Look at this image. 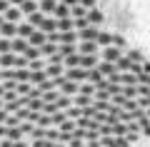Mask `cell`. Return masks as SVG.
Wrapping results in <instances>:
<instances>
[{
  "instance_id": "cell-1",
  "label": "cell",
  "mask_w": 150,
  "mask_h": 147,
  "mask_svg": "<svg viewBox=\"0 0 150 147\" xmlns=\"http://www.w3.org/2000/svg\"><path fill=\"white\" fill-rule=\"evenodd\" d=\"M98 58H100V63H110V65H115L120 58H123V50H118V47H112V45H110V47H103Z\"/></svg>"
},
{
  "instance_id": "cell-2",
  "label": "cell",
  "mask_w": 150,
  "mask_h": 147,
  "mask_svg": "<svg viewBox=\"0 0 150 147\" xmlns=\"http://www.w3.org/2000/svg\"><path fill=\"white\" fill-rule=\"evenodd\" d=\"M98 35H100V27H90V25H88L85 30L78 32V42H95Z\"/></svg>"
},
{
  "instance_id": "cell-3",
  "label": "cell",
  "mask_w": 150,
  "mask_h": 147,
  "mask_svg": "<svg viewBox=\"0 0 150 147\" xmlns=\"http://www.w3.org/2000/svg\"><path fill=\"white\" fill-rule=\"evenodd\" d=\"M75 50H78V55H100V47L95 45V42H78V45H75ZM100 60V58H98Z\"/></svg>"
},
{
  "instance_id": "cell-4",
  "label": "cell",
  "mask_w": 150,
  "mask_h": 147,
  "mask_svg": "<svg viewBox=\"0 0 150 147\" xmlns=\"http://www.w3.org/2000/svg\"><path fill=\"white\" fill-rule=\"evenodd\" d=\"M85 20H88V25H90V27H98V25H103V20H105V15H103V10H98V8H93V10H88Z\"/></svg>"
},
{
  "instance_id": "cell-5",
  "label": "cell",
  "mask_w": 150,
  "mask_h": 147,
  "mask_svg": "<svg viewBox=\"0 0 150 147\" xmlns=\"http://www.w3.org/2000/svg\"><path fill=\"white\" fill-rule=\"evenodd\" d=\"M25 50H28V42L23 37H13L10 40V53L13 55H25Z\"/></svg>"
},
{
  "instance_id": "cell-6",
  "label": "cell",
  "mask_w": 150,
  "mask_h": 147,
  "mask_svg": "<svg viewBox=\"0 0 150 147\" xmlns=\"http://www.w3.org/2000/svg\"><path fill=\"white\" fill-rule=\"evenodd\" d=\"M53 105H55V110H58V112H65L68 107H73V97H68V95H60V92H58V100H55Z\"/></svg>"
},
{
  "instance_id": "cell-7",
  "label": "cell",
  "mask_w": 150,
  "mask_h": 147,
  "mask_svg": "<svg viewBox=\"0 0 150 147\" xmlns=\"http://www.w3.org/2000/svg\"><path fill=\"white\" fill-rule=\"evenodd\" d=\"M28 47H40V45H45V42H48V40H45V32H40V30H35V32H33V35L30 37H28Z\"/></svg>"
},
{
  "instance_id": "cell-8",
  "label": "cell",
  "mask_w": 150,
  "mask_h": 147,
  "mask_svg": "<svg viewBox=\"0 0 150 147\" xmlns=\"http://www.w3.org/2000/svg\"><path fill=\"white\" fill-rule=\"evenodd\" d=\"M33 32H35V27H30L28 23H18V25H15V37H23V40H28Z\"/></svg>"
},
{
  "instance_id": "cell-9",
  "label": "cell",
  "mask_w": 150,
  "mask_h": 147,
  "mask_svg": "<svg viewBox=\"0 0 150 147\" xmlns=\"http://www.w3.org/2000/svg\"><path fill=\"white\" fill-rule=\"evenodd\" d=\"M95 70L100 72V77H105V80H110L112 75H115V65H110V63H98Z\"/></svg>"
},
{
  "instance_id": "cell-10",
  "label": "cell",
  "mask_w": 150,
  "mask_h": 147,
  "mask_svg": "<svg viewBox=\"0 0 150 147\" xmlns=\"http://www.w3.org/2000/svg\"><path fill=\"white\" fill-rule=\"evenodd\" d=\"M20 10H18V8H8L5 13H3V20L5 23H13V25H18V23H20Z\"/></svg>"
},
{
  "instance_id": "cell-11",
  "label": "cell",
  "mask_w": 150,
  "mask_h": 147,
  "mask_svg": "<svg viewBox=\"0 0 150 147\" xmlns=\"http://www.w3.org/2000/svg\"><path fill=\"white\" fill-rule=\"evenodd\" d=\"M55 5H58L55 0H40V3H38V13H43V15L48 18V15H53Z\"/></svg>"
},
{
  "instance_id": "cell-12",
  "label": "cell",
  "mask_w": 150,
  "mask_h": 147,
  "mask_svg": "<svg viewBox=\"0 0 150 147\" xmlns=\"http://www.w3.org/2000/svg\"><path fill=\"white\" fill-rule=\"evenodd\" d=\"M90 105H93V97H85V95H75L73 97V107H78V110H85Z\"/></svg>"
},
{
  "instance_id": "cell-13",
  "label": "cell",
  "mask_w": 150,
  "mask_h": 147,
  "mask_svg": "<svg viewBox=\"0 0 150 147\" xmlns=\"http://www.w3.org/2000/svg\"><path fill=\"white\" fill-rule=\"evenodd\" d=\"M98 63H100V60H98L95 55H80V68L83 70H93Z\"/></svg>"
},
{
  "instance_id": "cell-14",
  "label": "cell",
  "mask_w": 150,
  "mask_h": 147,
  "mask_svg": "<svg viewBox=\"0 0 150 147\" xmlns=\"http://www.w3.org/2000/svg\"><path fill=\"white\" fill-rule=\"evenodd\" d=\"M95 45L100 47V50H103V47H110V45H112V32H103V30H100V35H98Z\"/></svg>"
},
{
  "instance_id": "cell-15",
  "label": "cell",
  "mask_w": 150,
  "mask_h": 147,
  "mask_svg": "<svg viewBox=\"0 0 150 147\" xmlns=\"http://www.w3.org/2000/svg\"><path fill=\"white\" fill-rule=\"evenodd\" d=\"M15 68V55L8 53V55H0V70H13Z\"/></svg>"
},
{
  "instance_id": "cell-16",
  "label": "cell",
  "mask_w": 150,
  "mask_h": 147,
  "mask_svg": "<svg viewBox=\"0 0 150 147\" xmlns=\"http://www.w3.org/2000/svg\"><path fill=\"white\" fill-rule=\"evenodd\" d=\"M65 70H63V65H45V77L48 80H53V77H60Z\"/></svg>"
},
{
  "instance_id": "cell-17",
  "label": "cell",
  "mask_w": 150,
  "mask_h": 147,
  "mask_svg": "<svg viewBox=\"0 0 150 147\" xmlns=\"http://www.w3.org/2000/svg\"><path fill=\"white\" fill-rule=\"evenodd\" d=\"M18 10H20V15H33V13H38V3H33V0H25V3H23L20 8H18Z\"/></svg>"
},
{
  "instance_id": "cell-18",
  "label": "cell",
  "mask_w": 150,
  "mask_h": 147,
  "mask_svg": "<svg viewBox=\"0 0 150 147\" xmlns=\"http://www.w3.org/2000/svg\"><path fill=\"white\" fill-rule=\"evenodd\" d=\"M53 15H55V20H68V18H70V8H65L63 3H58L55 10H53Z\"/></svg>"
},
{
  "instance_id": "cell-19",
  "label": "cell",
  "mask_w": 150,
  "mask_h": 147,
  "mask_svg": "<svg viewBox=\"0 0 150 147\" xmlns=\"http://www.w3.org/2000/svg\"><path fill=\"white\" fill-rule=\"evenodd\" d=\"M78 87H80L78 82H65L58 92H60V95H68V97H75V95H78Z\"/></svg>"
},
{
  "instance_id": "cell-20",
  "label": "cell",
  "mask_w": 150,
  "mask_h": 147,
  "mask_svg": "<svg viewBox=\"0 0 150 147\" xmlns=\"http://www.w3.org/2000/svg\"><path fill=\"white\" fill-rule=\"evenodd\" d=\"M130 68H133V63H130L128 58H120L118 63H115V72H118V75H125V72H130Z\"/></svg>"
},
{
  "instance_id": "cell-21",
  "label": "cell",
  "mask_w": 150,
  "mask_h": 147,
  "mask_svg": "<svg viewBox=\"0 0 150 147\" xmlns=\"http://www.w3.org/2000/svg\"><path fill=\"white\" fill-rule=\"evenodd\" d=\"M38 53H40V58H43V55L53 58V55L58 53V45H53V42H45V45H40V47H38Z\"/></svg>"
},
{
  "instance_id": "cell-22",
  "label": "cell",
  "mask_w": 150,
  "mask_h": 147,
  "mask_svg": "<svg viewBox=\"0 0 150 147\" xmlns=\"http://www.w3.org/2000/svg\"><path fill=\"white\" fill-rule=\"evenodd\" d=\"M40 32H45V35H50V32H55V18H45L43 25L38 27Z\"/></svg>"
},
{
  "instance_id": "cell-23",
  "label": "cell",
  "mask_w": 150,
  "mask_h": 147,
  "mask_svg": "<svg viewBox=\"0 0 150 147\" xmlns=\"http://www.w3.org/2000/svg\"><path fill=\"white\" fill-rule=\"evenodd\" d=\"M30 90H33L30 82H15V95H20V97H28Z\"/></svg>"
},
{
  "instance_id": "cell-24",
  "label": "cell",
  "mask_w": 150,
  "mask_h": 147,
  "mask_svg": "<svg viewBox=\"0 0 150 147\" xmlns=\"http://www.w3.org/2000/svg\"><path fill=\"white\" fill-rule=\"evenodd\" d=\"M13 80L15 82H30V70H13Z\"/></svg>"
},
{
  "instance_id": "cell-25",
  "label": "cell",
  "mask_w": 150,
  "mask_h": 147,
  "mask_svg": "<svg viewBox=\"0 0 150 147\" xmlns=\"http://www.w3.org/2000/svg\"><path fill=\"white\" fill-rule=\"evenodd\" d=\"M35 127H43V130L53 127V120H50V115H43V112H38V122H35Z\"/></svg>"
},
{
  "instance_id": "cell-26",
  "label": "cell",
  "mask_w": 150,
  "mask_h": 147,
  "mask_svg": "<svg viewBox=\"0 0 150 147\" xmlns=\"http://www.w3.org/2000/svg\"><path fill=\"white\" fill-rule=\"evenodd\" d=\"M78 95L93 97V95H95V85H90V82H80V87H78Z\"/></svg>"
},
{
  "instance_id": "cell-27",
  "label": "cell",
  "mask_w": 150,
  "mask_h": 147,
  "mask_svg": "<svg viewBox=\"0 0 150 147\" xmlns=\"http://www.w3.org/2000/svg\"><path fill=\"white\" fill-rule=\"evenodd\" d=\"M63 65H68V70H73V68H80V55L75 53V55H68V58L63 60Z\"/></svg>"
},
{
  "instance_id": "cell-28",
  "label": "cell",
  "mask_w": 150,
  "mask_h": 147,
  "mask_svg": "<svg viewBox=\"0 0 150 147\" xmlns=\"http://www.w3.org/2000/svg\"><path fill=\"white\" fill-rule=\"evenodd\" d=\"M75 53H78V50H75V45H58V55H60V58H68V55H75Z\"/></svg>"
},
{
  "instance_id": "cell-29",
  "label": "cell",
  "mask_w": 150,
  "mask_h": 147,
  "mask_svg": "<svg viewBox=\"0 0 150 147\" xmlns=\"http://www.w3.org/2000/svg\"><path fill=\"white\" fill-rule=\"evenodd\" d=\"M88 15V10L83 5H75V8H70V18H73V20H80V18H85Z\"/></svg>"
},
{
  "instance_id": "cell-30",
  "label": "cell",
  "mask_w": 150,
  "mask_h": 147,
  "mask_svg": "<svg viewBox=\"0 0 150 147\" xmlns=\"http://www.w3.org/2000/svg\"><path fill=\"white\" fill-rule=\"evenodd\" d=\"M43 140H48V142H58V140H60L58 127H48V130H45V137H43Z\"/></svg>"
},
{
  "instance_id": "cell-31",
  "label": "cell",
  "mask_w": 150,
  "mask_h": 147,
  "mask_svg": "<svg viewBox=\"0 0 150 147\" xmlns=\"http://www.w3.org/2000/svg\"><path fill=\"white\" fill-rule=\"evenodd\" d=\"M112 135L125 137V135H128V125H125V122H115V125H112Z\"/></svg>"
},
{
  "instance_id": "cell-32",
  "label": "cell",
  "mask_w": 150,
  "mask_h": 147,
  "mask_svg": "<svg viewBox=\"0 0 150 147\" xmlns=\"http://www.w3.org/2000/svg\"><path fill=\"white\" fill-rule=\"evenodd\" d=\"M93 110H95V112H108V110H110V102H103V100H93Z\"/></svg>"
},
{
  "instance_id": "cell-33",
  "label": "cell",
  "mask_w": 150,
  "mask_h": 147,
  "mask_svg": "<svg viewBox=\"0 0 150 147\" xmlns=\"http://www.w3.org/2000/svg\"><path fill=\"white\" fill-rule=\"evenodd\" d=\"M58 132H65V135H70V132H75V120H65L63 125L58 127Z\"/></svg>"
},
{
  "instance_id": "cell-34",
  "label": "cell",
  "mask_w": 150,
  "mask_h": 147,
  "mask_svg": "<svg viewBox=\"0 0 150 147\" xmlns=\"http://www.w3.org/2000/svg\"><path fill=\"white\" fill-rule=\"evenodd\" d=\"M28 70H30V72H38V70H45V63L40 58L38 60H30V63H28Z\"/></svg>"
},
{
  "instance_id": "cell-35",
  "label": "cell",
  "mask_w": 150,
  "mask_h": 147,
  "mask_svg": "<svg viewBox=\"0 0 150 147\" xmlns=\"http://www.w3.org/2000/svg\"><path fill=\"white\" fill-rule=\"evenodd\" d=\"M50 120H53V127H60L65 122V112H55V115H50Z\"/></svg>"
},
{
  "instance_id": "cell-36",
  "label": "cell",
  "mask_w": 150,
  "mask_h": 147,
  "mask_svg": "<svg viewBox=\"0 0 150 147\" xmlns=\"http://www.w3.org/2000/svg\"><path fill=\"white\" fill-rule=\"evenodd\" d=\"M33 127L35 125H30V122H20V125H18V132H20V135H30Z\"/></svg>"
},
{
  "instance_id": "cell-37",
  "label": "cell",
  "mask_w": 150,
  "mask_h": 147,
  "mask_svg": "<svg viewBox=\"0 0 150 147\" xmlns=\"http://www.w3.org/2000/svg\"><path fill=\"white\" fill-rule=\"evenodd\" d=\"M135 122H138V125H140V132H143V135H148V137H150V122L145 120V117H143V120H135Z\"/></svg>"
},
{
  "instance_id": "cell-38",
  "label": "cell",
  "mask_w": 150,
  "mask_h": 147,
  "mask_svg": "<svg viewBox=\"0 0 150 147\" xmlns=\"http://www.w3.org/2000/svg\"><path fill=\"white\" fill-rule=\"evenodd\" d=\"M98 135L110 137V135H112V127H110V125H98Z\"/></svg>"
},
{
  "instance_id": "cell-39",
  "label": "cell",
  "mask_w": 150,
  "mask_h": 147,
  "mask_svg": "<svg viewBox=\"0 0 150 147\" xmlns=\"http://www.w3.org/2000/svg\"><path fill=\"white\" fill-rule=\"evenodd\" d=\"M8 53H10V40L0 37V55H8Z\"/></svg>"
},
{
  "instance_id": "cell-40",
  "label": "cell",
  "mask_w": 150,
  "mask_h": 147,
  "mask_svg": "<svg viewBox=\"0 0 150 147\" xmlns=\"http://www.w3.org/2000/svg\"><path fill=\"white\" fill-rule=\"evenodd\" d=\"M30 137H33V140H43V137H45V130H43V127H33Z\"/></svg>"
},
{
  "instance_id": "cell-41",
  "label": "cell",
  "mask_w": 150,
  "mask_h": 147,
  "mask_svg": "<svg viewBox=\"0 0 150 147\" xmlns=\"http://www.w3.org/2000/svg\"><path fill=\"white\" fill-rule=\"evenodd\" d=\"M80 5L85 8V10H93V8H98V5H95V0H80Z\"/></svg>"
},
{
  "instance_id": "cell-42",
  "label": "cell",
  "mask_w": 150,
  "mask_h": 147,
  "mask_svg": "<svg viewBox=\"0 0 150 147\" xmlns=\"http://www.w3.org/2000/svg\"><path fill=\"white\" fill-rule=\"evenodd\" d=\"M65 8H75V5H80V0H60Z\"/></svg>"
},
{
  "instance_id": "cell-43",
  "label": "cell",
  "mask_w": 150,
  "mask_h": 147,
  "mask_svg": "<svg viewBox=\"0 0 150 147\" xmlns=\"http://www.w3.org/2000/svg\"><path fill=\"white\" fill-rule=\"evenodd\" d=\"M140 70H143V75H150V63H148V60L140 63Z\"/></svg>"
},
{
  "instance_id": "cell-44",
  "label": "cell",
  "mask_w": 150,
  "mask_h": 147,
  "mask_svg": "<svg viewBox=\"0 0 150 147\" xmlns=\"http://www.w3.org/2000/svg\"><path fill=\"white\" fill-rule=\"evenodd\" d=\"M23 3H25V0H8V5H10V8H20Z\"/></svg>"
},
{
  "instance_id": "cell-45",
  "label": "cell",
  "mask_w": 150,
  "mask_h": 147,
  "mask_svg": "<svg viewBox=\"0 0 150 147\" xmlns=\"http://www.w3.org/2000/svg\"><path fill=\"white\" fill-rule=\"evenodd\" d=\"M8 8H10V5H8V0H0V15H3V13H5Z\"/></svg>"
},
{
  "instance_id": "cell-46",
  "label": "cell",
  "mask_w": 150,
  "mask_h": 147,
  "mask_svg": "<svg viewBox=\"0 0 150 147\" xmlns=\"http://www.w3.org/2000/svg\"><path fill=\"white\" fill-rule=\"evenodd\" d=\"M85 147H103V145H100V140H90Z\"/></svg>"
},
{
  "instance_id": "cell-47",
  "label": "cell",
  "mask_w": 150,
  "mask_h": 147,
  "mask_svg": "<svg viewBox=\"0 0 150 147\" xmlns=\"http://www.w3.org/2000/svg\"><path fill=\"white\" fill-rule=\"evenodd\" d=\"M5 120H8V112H5V110H0V125H5Z\"/></svg>"
},
{
  "instance_id": "cell-48",
  "label": "cell",
  "mask_w": 150,
  "mask_h": 147,
  "mask_svg": "<svg viewBox=\"0 0 150 147\" xmlns=\"http://www.w3.org/2000/svg\"><path fill=\"white\" fill-rule=\"evenodd\" d=\"M0 147H13V142L10 140H0Z\"/></svg>"
},
{
  "instance_id": "cell-49",
  "label": "cell",
  "mask_w": 150,
  "mask_h": 147,
  "mask_svg": "<svg viewBox=\"0 0 150 147\" xmlns=\"http://www.w3.org/2000/svg\"><path fill=\"white\" fill-rule=\"evenodd\" d=\"M5 135H8V127H5V125H0V137H5Z\"/></svg>"
},
{
  "instance_id": "cell-50",
  "label": "cell",
  "mask_w": 150,
  "mask_h": 147,
  "mask_svg": "<svg viewBox=\"0 0 150 147\" xmlns=\"http://www.w3.org/2000/svg\"><path fill=\"white\" fill-rule=\"evenodd\" d=\"M3 95H5V87H3V82H0V100H3Z\"/></svg>"
},
{
  "instance_id": "cell-51",
  "label": "cell",
  "mask_w": 150,
  "mask_h": 147,
  "mask_svg": "<svg viewBox=\"0 0 150 147\" xmlns=\"http://www.w3.org/2000/svg\"><path fill=\"white\" fill-rule=\"evenodd\" d=\"M50 147H65V145H63V142H53V145H50Z\"/></svg>"
},
{
  "instance_id": "cell-52",
  "label": "cell",
  "mask_w": 150,
  "mask_h": 147,
  "mask_svg": "<svg viewBox=\"0 0 150 147\" xmlns=\"http://www.w3.org/2000/svg\"><path fill=\"white\" fill-rule=\"evenodd\" d=\"M145 120L150 122V107H148V110H145Z\"/></svg>"
},
{
  "instance_id": "cell-53",
  "label": "cell",
  "mask_w": 150,
  "mask_h": 147,
  "mask_svg": "<svg viewBox=\"0 0 150 147\" xmlns=\"http://www.w3.org/2000/svg\"><path fill=\"white\" fill-rule=\"evenodd\" d=\"M3 23H5V20H3V15H0V25H3Z\"/></svg>"
},
{
  "instance_id": "cell-54",
  "label": "cell",
  "mask_w": 150,
  "mask_h": 147,
  "mask_svg": "<svg viewBox=\"0 0 150 147\" xmlns=\"http://www.w3.org/2000/svg\"><path fill=\"white\" fill-rule=\"evenodd\" d=\"M33 3H40V0H33Z\"/></svg>"
},
{
  "instance_id": "cell-55",
  "label": "cell",
  "mask_w": 150,
  "mask_h": 147,
  "mask_svg": "<svg viewBox=\"0 0 150 147\" xmlns=\"http://www.w3.org/2000/svg\"><path fill=\"white\" fill-rule=\"evenodd\" d=\"M55 3H60V0H55Z\"/></svg>"
},
{
  "instance_id": "cell-56",
  "label": "cell",
  "mask_w": 150,
  "mask_h": 147,
  "mask_svg": "<svg viewBox=\"0 0 150 147\" xmlns=\"http://www.w3.org/2000/svg\"><path fill=\"white\" fill-rule=\"evenodd\" d=\"M0 82H3V80H0Z\"/></svg>"
}]
</instances>
